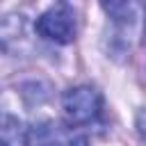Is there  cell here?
Instances as JSON below:
<instances>
[{"mask_svg": "<svg viewBox=\"0 0 146 146\" xmlns=\"http://www.w3.org/2000/svg\"><path fill=\"white\" fill-rule=\"evenodd\" d=\"M62 110H64V123L71 128H87L100 121L103 116V96L89 87H71L62 96Z\"/></svg>", "mask_w": 146, "mask_h": 146, "instance_id": "1", "label": "cell"}, {"mask_svg": "<svg viewBox=\"0 0 146 146\" xmlns=\"http://www.w3.org/2000/svg\"><path fill=\"white\" fill-rule=\"evenodd\" d=\"M34 30L41 39L52 41V43H71L75 39L78 32V23H75V11L71 5L66 2H57L52 7H48L34 23Z\"/></svg>", "mask_w": 146, "mask_h": 146, "instance_id": "2", "label": "cell"}, {"mask_svg": "<svg viewBox=\"0 0 146 146\" xmlns=\"http://www.w3.org/2000/svg\"><path fill=\"white\" fill-rule=\"evenodd\" d=\"M27 146H89V139L78 128L43 119L27 128Z\"/></svg>", "mask_w": 146, "mask_h": 146, "instance_id": "3", "label": "cell"}, {"mask_svg": "<svg viewBox=\"0 0 146 146\" xmlns=\"http://www.w3.org/2000/svg\"><path fill=\"white\" fill-rule=\"evenodd\" d=\"M25 41V16L9 14L0 21V48L7 52L18 50V43Z\"/></svg>", "mask_w": 146, "mask_h": 146, "instance_id": "4", "label": "cell"}, {"mask_svg": "<svg viewBox=\"0 0 146 146\" xmlns=\"http://www.w3.org/2000/svg\"><path fill=\"white\" fill-rule=\"evenodd\" d=\"M0 146H27V128L9 112H0Z\"/></svg>", "mask_w": 146, "mask_h": 146, "instance_id": "5", "label": "cell"}, {"mask_svg": "<svg viewBox=\"0 0 146 146\" xmlns=\"http://www.w3.org/2000/svg\"><path fill=\"white\" fill-rule=\"evenodd\" d=\"M103 9L116 23H123V25H130L135 18V5H130V2H110V5H103Z\"/></svg>", "mask_w": 146, "mask_h": 146, "instance_id": "6", "label": "cell"}, {"mask_svg": "<svg viewBox=\"0 0 146 146\" xmlns=\"http://www.w3.org/2000/svg\"><path fill=\"white\" fill-rule=\"evenodd\" d=\"M137 132L141 139H146V110H141L137 114Z\"/></svg>", "mask_w": 146, "mask_h": 146, "instance_id": "7", "label": "cell"}, {"mask_svg": "<svg viewBox=\"0 0 146 146\" xmlns=\"http://www.w3.org/2000/svg\"><path fill=\"white\" fill-rule=\"evenodd\" d=\"M144 36H146V21H144Z\"/></svg>", "mask_w": 146, "mask_h": 146, "instance_id": "8", "label": "cell"}]
</instances>
